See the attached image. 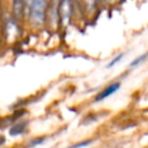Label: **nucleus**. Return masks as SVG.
<instances>
[{"instance_id": "nucleus-5", "label": "nucleus", "mask_w": 148, "mask_h": 148, "mask_svg": "<svg viewBox=\"0 0 148 148\" xmlns=\"http://www.w3.org/2000/svg\"><path fill=\"white\" fill-rule=\"evenodd\" d=\"M147 57H148V53H145V54L139 56L138 58H135V59L131 62V67H136V66H139L142 61H145V60L147 59Z\"/></svg>"}, {"instance_id": "nucleus-3", "label": "nucleus", "mask_w": 148, "mask_h": 148, "mask_svg": "<svg viewBox=\"0 0 148 148\" xmlns=\"http://www.w3.org/2000/svg\"><path fill=\"white\" fill-rule=\"evenodd\" d=\"M119 87H120V83H119V82H114V83L110 84L109 87H106L104 90H102V91L96 96L95 101H96V102H99V101H102V99L109 97L110 95H112L113 92H116V91L119 89Z\"/></svg>"}, {"instance_id": "nucleus-1", "label": "nucleus", "mask_w": 148, "mask_h": 148, "mask_svg": "<svg viewBox=\"0 0 148 148\" xmlns=\"http://www.w3.org/2000/svg\"><path fill=\"white\" fill-rule=\"evenodd\" d=\"M46 3H47L46 0H31V3L29 6L30 17L36 25H40L44 22Z\"/></svg>"}, {"instance_id": "nucleus-4", "label": "nucleus", "mask_w": 148, "mask_h": 148, "mask_svg": "<svg viewBox=\"0 0 148 148\" xmlns=\"http://www.w3.org/2000/svg\"><path fill=\"white\" fill-rule=\"evenodd\" d=\"M25 126H27V123H18V124H16V125H14L12 128H10V131H9V133H10V135H20V134H22L23 132H24V130H25Z\"/></svg>"}, {"instance_id": "nucleus-2", "label": "nucleus", "mask_w": 148, "mask_h": 148, "mask_svg": "<svg viewBox=\"0 0 148 148\" xmlns=\"http://www.w3.org/2000/svg\"><path fill=\"white\" fill-rule=\"evenodd\" d=\"M60 20L64 24H67L71 20V15H72V2L71 0H61V2L59 3V9H58Z\"/></svg>"}, {"instance_id": "nucleus-7", "label": "nucleus", "mask_w": 148, "mask_h": 148, "mask_svg": "<svg viewBox=\"0 0 148 148\" xmlns=\"http://www.w3.org/2000/svg\"><path fill=\"white\" fill-rule=\"evenodd\" d=\"M86 2H87V6H88V8L89 9H94L95 8V6H96V0H84Z\"/></svg>"}, {"instance_id": "nucleus-6", "label": "nucleus", "mask_w": 148, "mask_h": 148, "mask_svg": "<svg viewBox=\"0 0 148 148\" xmlns=\"http://www.w3.org/2000/svg\"><path fill=\"white\" fill-rule=\"evenodd\" d=\"M123 58V54H119V56H117L116 58H113L110 62H109V65H108V68H111V67H113L114 65H117L119 61H120V59Z\"/></svg>"}, {"instance_id": "nucleus-8", "label": "nucleus", "mask_w": 148, "mask_h": 148, "mask_svg": "<svg viewBox=\"0 0 148 148\" xmlns=\"http://www.w3.org/2000/svg\"><path fill=\"white\" fill-rule=\"evenodd\" d=\"M23 3H24V6H25L27 10H29V6H30V3H31V0H23Z\"/></svg>"}, {"instance_id": "nucleus-11", "label": "nucleus", "mask_w": 148, "mask_h": 148, "mask_svg": "<svg viewBox=\"0 0 148 148\" xmlns=\"http://www.w3.org/2000/svg\"><path fill=\"white\" fill-rule=\"evenodd\" d=\"M5 142H6V140H5V138L0 135V146H2V145H3Z\"/></svg>"}, {"instance_id": "nucleus-9", "label": "nucleus", "mask_w": 148, "mask_h": 148, "mask_svg": "<svg viewBox=\"0 0 148 148\" xmlns=\"http://www.w3.org/2000/svg\"><path fill=\"white\" fill-rule=\"evenodd\" d=\"M88 145H90V142H89V141H87V142H81V143H77V145H75L74 147H82V146H88Z\"/></svg>"}, {"instance_id": "nucleus-10", "label": "nucleus", "mask_w": 148, "mask_h": 148, "mask_svg": "<svg viewBox=\"0 0 148 148\" xmlns=\"http://www.w3.org/2000/svg\"><path fill=\"white\" fill-rule=\"evenodd\" d=\"M44 140L43 139H39V140H37V141H34V142H31L30 143V146H35V145H38V143H42Z\"/></svg>"}]
</instances>
